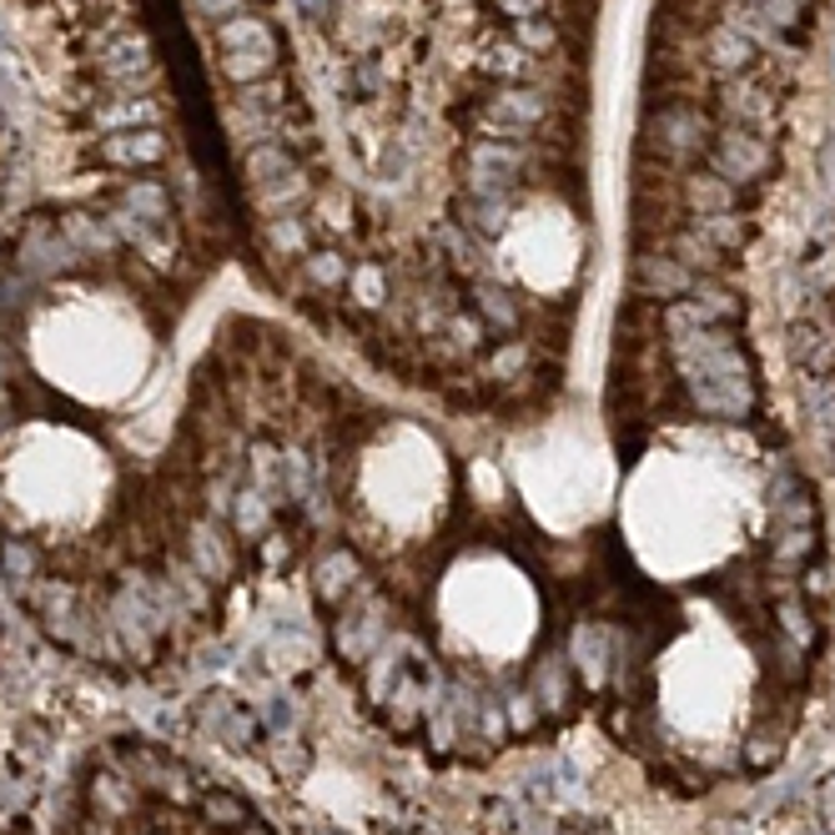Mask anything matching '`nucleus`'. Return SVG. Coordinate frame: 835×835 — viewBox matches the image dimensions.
<instances>
[{
	"label": "nucleus",
	"mask_w": 835,
	"mask_h": 835,
	"mask_svg": "<svg viewBox=\"0 0 835 835\" xmlns=\"http://www.w3.org/2000/svg\"><path fill=\"white\" fill-rule=\"evenodd\" d=\"M217 40H222L227 51H242V46H267V26H262L257 15H237V21H227V26L217 31Z\"/></svg>",
	"instance_id": "39448f33"
},
{
	"label": "nucleus",
	"mask_w": 835,
	"mask_h": 835,
	"mask_svg": "<svg viewBox=\"0 0 835 835\" xmlns=\"http://www.w3.org/2000/svg\"><path fill=\"white\" fill-rule=\"evenodd\" d=\"M161 152H167V142H161L157 131H136V136H111V142L101 146L106 161H161Z\"/></svg>",
	"instance_id": "7ed1b4c3"
},
{
	"label": "nucleus",
	"mask_w": 835,
	"mask_h": 835,
	"mask_svg": "<svg viewBox=\"0 0 835 835\" xmlns=\"http://www.w3.org/2000/svg\"><path fill=\"white\" fill-rule=\"evenodd\" d=\"M504 5H509V11H534L538 0H504Z\"/></svg>",
	"instance_id": "ddd939ff"
},
{
	"label": "nucleus",
	"mask_w": 835,
	"mask_h": 835,
	"mask_svg": "<svg viewBox=\"0 0 835 835\" xmlns=\"http://www.w3.org/2000/svg\"><path fill=\"white\" fill-rule=\"evenodd\" d=\"M247 171H252V182H273L277 171H288V157L273 152V146H262V152H252L247 157Z\"/></svg>",
	"instance_id": "0eeeda50"
},
{
	"label": "nucleus",
	"mask_w": 835,
	"mask_h": 835,
	"mask_svg": "<svg viewBox=\"0 0 835 835\" xmlns=\"http://www.w3.org/2000/svg\"><path fill=\"white\" fill-rule=\"evenodd\" d=\"M765 161V152H755L750 142H730L725 146V167H735V171H750V167H760Z\"/></svg>",
	"instance_id": "6e6552de"
},
{
	"label": "nucleus",
	"mask_w": 835,
	"mask_h": 835,
	"mask_svg": "<svg viewBox=\"0 0 835 835\" xmlns=\"http://www.w3.org/2000/svg\"><path fill=\"white\" fill-rule=\"evenodd\" d=\"M273 247H282V252H298L302 247L298 217H277V222H273Z\"/></svg>",
	"instance_id": "1a4fd4ad"
},
{
	"label": "nucleus",
	"mask_w": 835,
	"mask_h": 835,
	"mask_svg": "<svg viewBox=\"0 0 835 835\" xmlns=\"http://www.w3.org/2000/svg\"><path fill=\"white\" fill-rule=\"evenodd\" d=\"M126 207L136 211V217H146V222H167V192H161L157 182L126 186Z\"/></svg>",
	"instance_id": "20e7f679"
},
{
	"label": "nucleus",
	"mask_w": 835,
	"mask_h": 835,
	"mask_svg": "<svg viewBox=\"0 0 835 835\" xmlns=\"http://www.w3.org/2000/svg\"><path fill=\"white\" fill-rule=\"evenodd\" d=\"M242 0H192V11L196 15H232Z\"/></svg>",
	"instance_id": "f8f14e48"
},
{
	"label": "nucleus",
	"mask_w": 835,
	"mask_h": 835,
	"mask_svg": "<svg viewBox=\"0 0 835 835\" xmlns=\"http://www.w3.org/2000/svg\"><path fill=\"white\" fill-rule=\"evenodd\" d=\"M61 835H277L242 790L146 735L86 755Z\"/></svg>",
	"instance_id": "f03ea898"
},
{
	"label": "nucleus",
	"mask_w": 835,
	"mask_h": 835,
	"mask_svg": "<svg viewBox=\"0 0 835 835\" xmlns=\"http://www.w3.org/2000/svg\"><path fill=\"white\" fill-rule=\"evenodd\" d=\"M538 423L463 438L353 418L317 494L327 654L388 740L438 771L494 765L589 715L614 519Z\"/></svg>",
	"instance_id": "f257e3e1"
},
{
	"label": "nucleus",
	"mask_w": 835,
	"mask_h": 835,
	"mask_svg": "<svg viewBox=\"0 0 835 835\" xmlns=\"http://www.w3.org/2000/svg\"><path fill=\"white\" fill-rule=\"evenodd\" d=\"M101 126H136V121H152V106H117V111H101Z\"/></svg>",
	"instance_id": "9d476101"
},
{
	"label": "nucleus",
	"mask_w": 835,
	"mask_h": 835,
	"mask_svg": "<svg viewBox=\"0 0 835 835\" xmlns=\"http://www.w3.org/2000/svg\"><path fill=\"white\" fill-rule=\"evenodd\" d=\"M267 65H273V46H262V51L252 46V51H232V56H227L222 71H227L232 81H257Z\"/></svg>",
	"instance_id": "423d86ee"
},
{
	"label": "nucleus",
	"mask_w": 835,
	"mask_h": 835,
	"mask_svg": "<svg viewBox=\"0 0 835 835\" xmlns=\"http://www.w3.org/2000/svg\"><path fill=\"white\" fill-rule=\"evenodd\" d=\"M745 56H750V46H745V40H735V36H715V61H719V65H740Z\"/></svg>",
	"instance_id": "9b49d317"
}]
</instances>
